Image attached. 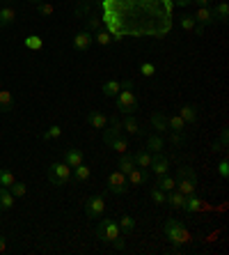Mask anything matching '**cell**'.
<instances>
[{
	"label": "cell",
	"mask_w": 229,
	"mask_h": 255,
	"mask_svg": "<svg viewBox=\"0 0 229 255\" xmlns=\"http://www.w3.org/2000/svg\"><path fill=\"white\" fill-rule=\"evenodd\" d=\"M96 239L103 242V244H110V246H115L117 251L126 249V242H124V237H122V230H119L117 221H112V219L99 221V226H96Z\"/></svg>",
	"instance_id": "6da1fadb"
},
{
	"label": "cell",
	"mask_w": 229,
	"mask_h": 255,
	"mask_svg": "<svg viewBox=\"0 0 229 255\" xmlns=\"http://www.w3.org/2000/svg\"><path fill=\"white\" fill-rule=\"evenodd\" d=\"M115 104H117V111L124 115H133L135 111H138V97H135L133 92V81L131 78H126L122 83V90L117 92V97H115Z\"/></svg>",
	"instance_id": "7a4b0ae2"
},
{
	"label": "cell",
	"mask_w": 229,
	"mask_h": 255,
	"mask_svg": "<svg viewBox=\"0 0 229 255\" xmlns=\"http://www.w3.org/2000/svg\"><path fill=\"white\" fill-rule=\"evenodd\" d=\"M163 232H165V237L170 239V244H174V249H179V246H183V244L190 242L188 228L183 226L181 221H176V219H167V221H165Z\"/></svg>",
	"instance_id": "3957f363"
},
{
	"label": "cell",
	"mask_w": 229,
	"mask_h": 255,
	"mask_svg": "<svg viewBox=\"0 0 229 255\" xmlns=\"http://www.w3.org/2000/svg\"><path fill=\"white\" fill-rule=\"evenodd\" d=\"M176 191H181L183 196H193L197 193V175L190 166H179L176 172Z\"/></svg>",
	"instance_id": "277c9868"
},
{
	"label": "cell",
	"mask_w": 229,
	"mask_h": 255,
	"mask_svg": "<svg viewBox=\"0 0 229 255\" xmlns=\"http://www.w3.org/2000/svg\"><path fill=\"white\" fill-rule=\"evenodd\" d=\"M46 177H48V182L53 186H67L71 182V168L67 166L65 161H58V163H51L48 166V170H46Z\"/></svg>",
	"instance_id": "5b68a950"
},
{
	"label": "cell",
	"mask_w": 229,
	"mask_h": 255,
	"mask_svg": "<svg viewBox=\"0 0 229 255\" xmlns=\"http://www.w3.org/2000/svg\"><path fill=\"white\" fill-rule=\"evenodd\" d=\"M106 186L110 193H115V196H122V193H126V191L131 189L129 186V179H126V175H124L122 170H115L108 175L106 179Z\"/></svg>",
	"instance_id": "8992f818"
},
{
	"label": "cell",
	"mask_w": 229,
	"mask_h": 255,
	"mask_svg": "<svg viewBox=\"0 0 229 255\" xmlns=\"http://www.w3.org/2000/svg\"><path fill=\"white\" fill-rule=\"evenodd\" d=\"M85 214H87V219H92V221L101 219V216L106 214V200L101 196L87 198V202H85Z\"/></svg>",
	"instance_id": "52a82bcc"
},
{
	"label": "cell",
	"mask_w": 229,
	"mask_h": 255,
	"mask_svg": "<svg viewBox=\"0 0 229 255\" xmlns=\"http://www.w3.org/2000/svg\"><path fill=\"white\" fill-rule=\"evenodd\" d=\"M92 44H94V35L87 32V30H80V32L74 35V48H76L78 53H87Z\"/></svg>",
	"instance_id": "ba28073f"
},
{
	"label": "cell",
	"mask_w": 229,
	"mask_h": 255,
	"mask_svg": "<svg viewBox=\"0 0 229 255\" xmlns=\"http://www.w3.org/2000/svg\"><path fill=\"white\" fill-rule=\"evenodd\" d=\"M149 170H152L153 175H156V177H160V175H167V172H170V159H167V156H165L163 152H158V154H153Z\"/></svg>",
	"instance_id": "9c48e42d"
},
{
	"label": "cell",
	"mask_w": 229,
	"mask_h": 255,
	"mask_svg": "<svg viewBox=\"0 0 229 255\" xmlns=\"http://www.w3.org/2000/svg\"><path fill=\"white\" fill-rule=\"evenodd\" d=\"M129 179V186H145L149 182V168H138L135 166L133 170L126 175Z\"/></svg>",
	"instance_id": "30bf717a"
},
{
	"label": "cell",
	"mask_w": 229,
	"mask_h": 255,
	"mask_svg": "<svg viewBox=\"0 0 229 255\" xmlns=\"http://www.w3.org/2000/svg\"><path fill=\"white\" fill-rule=\"evenodd\" d=\"M122 129L126 131V133H131V136H135V138H142V136H145V129L138 125V120H135L133 115H124Z\"/></svg>",
	"instance_id": "8fae6325"
},
{
	"label": "cell",
	"mask_w": 229,
	"mask_h": 255,
	"mask_svg": "<svg viewBox=\"0 0 229 255\" xmlns=\"http://www.w3.org/2000/svg\"><path fill=\"white\" fill-rule=\"evenodd\" d=\"M108 129H103V142H110L112 138H117V136H122L124 133V129H122V120L119 118H112V120H108Z\"/></svg>",
	"instance_id": "7c38bea8"
},
{
	"label": "cell",
	"mask_w": 229,
	"mask_h": 255,
	"mask_svg": "<svg viewBox=\"0 0 229 255\" xmlns=\"http://www.w3.org/2000/svg\"><path fill=\"white\" fill-rule=\"evenodd\" d=\"M179 115L183 118L186 125H197V120H200V106H195V104H186V106L179 108Z\"/></svg>",
	"instance_id": "4fadbf2b"
},
{
	"label": "cell",
	"mask_w": 229,
	"mask_h": 255,
	"mask_svg": "<svg viewBox=\"0 0 229 255\" xmlns=\"http://www.w3.org/2000/svg\"><path fill=\"white\" fill-rule=\"evenodd\" d=\"M145 145H147L145 149H149L152 154H158V152H163V149H165V138H163V133H149L147 140H145Z\"/></svg>",
	"instance_id": "5bb4252c"
},
{
	"label": "cell",
	"mask_w": 229,
	"mask_h": 255,
	"mask_svg": "<svg viewBox=\"0 0 229 255\" xmlns=\"http://www.w3.org/2000/svg\"><path fill=\"white\" fill-rule=\"evenodd\" d=\"M65 163L69 168H76L80 163H85V154L78 147H69V149H65Z\"/></svg>",
	"instance_id": "9a60e30c"
},
{
	"label": "cell",
	"mask_w": 229,
	"mask_h": 255,
	"mask_svg": "<svg viewBox=\"0 0 229 255\" xmlns=\"http://www.w3.org/2000/svg\"><path fill=\"white\" fill-rule=\"evenodd\" d=\"M149 122H152V129L153 133H165L167 129V115L160 113V111H156V113H152V118H149Z\"/></svg>",
	"instance_id": "2e32d148"
},
{
	"label": "cell",
	"mask_w": 229,
	"mask_h": 255,
	"mask_svg": "<svg viewBox=\"0 0 229 255\" xmlns=\"http://www.w3.org/2000/svg\"><path fill=\"white\" fill-rule=\"evenodd\" d=\"M87 122H89V127L92 129H99V131H103L108 127V118L101 111H89L87 113Z\"/></svg>",
	"instance_id": "e0dca14e"
},
{
	"label": "cell",
	"mask_w": 229,
	"mask_h": 255,
	"mask_svg": "<svg viewBox=\"0 0 229 255\" xmlns=\"http://www.w3.org/2000/svg\"><path fill=\"white\" fill-rule=\"evenodd\" d=\"M193 18H195V23H197V25H211V23H216V21H213L211 7H197V12L193 14Z\"/></svg>",
	"instance_id": "ac0fdd59"
},
{
	"label": "cell",
	"mask_w": 229,
	"mask_h": 255,
	"mask_svg": "<svg viewBox=\"0 0 229 255\" xmlns=\"http://www.w3.org/2000/svg\"><path fill=\"white\" fill-rule=\"evenodd\" d=\"M213 12V21H218V23H227L229 21V2L225 0V2H218L216 7H211Z\"/></svg>",
	"instance_id": "d6986e66"
},
{
	"label": "cell",
	"mask_w": 229,
	"mask_h": 255,
	"mask_svg": "<svg viewBox=\"0 0 229 255\" xmlns=\"http://www.w3.org/2000/svg\"><path fill=\"white\" fill-rule=\"evenodd\" d=\"M183 202H186V196L176 189H172L170 193H167V198H165V205H170L172 209H183Z\"/></svg>",
	"instance_id": "ffe728a7"
},
{
	"label": "cell",
	"mask_w": 229,
	"mask_h": 255,
	"mask_svg": "<svg viewBox=\"0 0 229 255\" xmlns=\"http://www.w3.org/2000/svg\"><path fill=\"white\" fill-rule=\"evenodd\" d=\"M14 21H16V9H14L12 5L0 7V28H7V25L14 23Z\"/></svg>",
	"instance_id": "44dd1931"
},
{
	"label": "cell",
	"mask_w": 229,
	"mask_h": 255,
	"mask_svg": "<svg viewBox=\"0 0 229 255\" xmlns=\"http://www.w3.org/2000/svg\"><path fill=\"white\" fill-rule=\"evenodd\" d=\"M133 168H135V161H133V154H131V152H124V154H119V159H117V170H122L124 175H129Z\"/></svg>",
	"instance_id": "7402d4cb"
},
{
	"label": "cell",
	"mask_w": 229,
	"mask_h": 255,
	"mask_svg": "<svg viewBox=\"0 0 229 255\" xmlns=\"http://www.w3.org/2000/svg\"><path fill=\"white\" fill-rule=\"evenodd\" d=\"M14 111V97L9 90H0V113H12Z\"/></svg>",
	"instance_id": "603a6c76"
},
{
	"label": "cell",
	"mask_w": 229,
	"mask_h": 255,
	"mask_svg": "<svg viewBox=\"0 0 229 255\" xmlns=\"http://www.w3.org/2000/svg\"><path fill=\"white\" fill-rule=\"evenodd\" d=\"M152 159H153V154L149 152V149H138L133 154V161H135V166L138 168H149L152 166Z\"/></svg>",
	"instance_id": "cb8c5ba5"
},
{
	"label": "cell",
	"mask_w": 229,
	"mask_h": 255,
	"mask_svg": "<svg viewBox=\"0 0 229 255\" xmlns=\"http://www.w3.org/2000/svg\"><path fill=\"white\" fill-rule=\"evenodd\" d=\"M227 147H229V131H227V127H225V129L220 131L218 140L213 142V152H223V154L227 156Z\"/></svg>",
	"instance_id": "d4e9b609"
},
{
	"label": "cell",
	"mask_w": 229,
	"mask_h": 255,
	"mask_svg": "<svg viewBox=\"0 0 229 255\" xmlns=\"http://www.w3.org/2000/svg\"><path fill=\"white\" fill-rule=\"evenodd\" d=\"M92 177V170H89L85 163H80V166L71 168V179H76V182H87V179Z\"/></svg>",
	"instance_id": "484cf974"
},
{
	"label": "cell",
	"mask_w": 229,
	"mask_h": 255,
	"mask_svg": "<svg viewBox=\"0 0 229 255\" xmlns=\"http://www.w3.org/2000/svg\"><path fill=\"white\" fill-rule=\"evenodd\" d=\"M115 42V37L108 32V30H103V28H99L94 32V44H99V46H103V48H108L110 44Z\"/></svg>",
	"instance_id": "4316f807"
},
{
	"label": "cell",
	"mask_w": 229,
	"mask_h": 255,
	"mask_svg": "<svg viewBox=\"0 0 229 255\" xmlns=\"http://www.w3.org/2000/svg\"><path fill=\"white\" fill-rule=\"evenodd\" d=\"M200 209H202V200L197 198V193H193V196H186V202H183V212L197 214Z\"/></svg>",
	"instance_id": "83f0119b"
},
{
	"label": "cell",
	"mask_w": 229,
	"mask_h": 255,
	"mask_svg": "<svg viewBox=\"0 0 229 255\" xmlns=\"http://www.w3.org/2000/svg\"><path fill=\"white\" fill-rule=\"evenodd\" d=\"M12 207H14L12 191L5 189V186H0V209H2V212H7V209H12Z\"/></svg>",
	"instance_id": "f1b7e54d"
},
{
	"label": "cell",
	"mask_w": 229,
	"mask_h": 255,
	"mask_svg": "<svg viewBox=\"0 0 229 255\" xmlns=\"http://www.w3.org/2000/svg\"><path fill=\"white\" fill-rule=\"evenodd\" d=\"M108 147L115 149L117 154H124V152H129V140H126V138H124V133H122V136L112 138V140L108 142Z\"/></svg>",
	"instance_id": "f546056e"
},
{
	"label": "cell",
	"mask_w": 229,
	"mask_h": 255,
	"mask_svg": "<svg viewBox=\"0 0 229 255\" xmlns=\"http://www.w3.org/2000/svg\"><path fill=\"white\" fill-rule=\"evenodd\" d=\"M117 226H119V230H122V235H131V232L135 230V219L129 216V214H124L122 219L117 221Z\"/></svg>",
	"instance_id": "4dcf8cb0"
},
{
	"label": "cell",
	"mask_w": 229,
	"mask_h": 255,
	"mask_svg": "<svg viewBox=\"0 0 229 255\" xmlns=\"http://www.w3.org/2000/svg\"><path fill=\"white\" fill-rule=\"evenodd\" d=\"M23 46L28 48V51H41V48H44V39H41L39 35H28L23 39Z\"/></svg>",
	"instance_id": "1f68e13d"
},
{
	"label": "cell",
	"mask_w": 229,
	"mask_h": 255,
	"mask_svg": "<svg viewBox=\"0 0 229 255\" xmlns=\"http://www.w3.org/2000/svg\"><path fill=\"white\" fill-rule=\"evenodd\" d=\"M119 90H122V83H119V81H112V78L101 85V92H103L106 97H117Z\"/></svg>",
	"instance_id": "d6a6232c"
},
{
	"label": "cell",
	"mask_w": 229,
	"mask_h": 255,
	"mask_svg": "<svg viewBox=\"0 0 229 255\" xmlns=\"http://www.w3.org/2000/svg\"><path fill=\"white\" fill-rule=\"evenodd\" d=\"M156 186H158V189H163L165 193H170L172 189H176V179L170 177V172H167V175H160V177H158V184H156Z\"/></svg>",
	"instance_id": "836d02e7"
},
{
	"label": "cell",
	"mask_w": 229,
	"mask_h": 255,
	"mask_svg": "<svg viewBox=\"0 0 229 255\" xmlns=\"http://www.w3.org/2000/svg\"><path fill=\"white\" fill-rule=\"evenodd\" d=\"M167 129L170 131H186V122H183L181 115H172V118H167Z\"/></svg>",
	"instance_id": "e575fe53"
},
{
	"label": "cell",
	"mask_w": 229,
	"mask_h": 255,
	"mask_svg": "<svg viewBox=\"0 0 229 255\" xmlns=\"http://www.w3.org/2000/svg\"><path fill=\"white\" fill-rule=\"evenodd\" d=\"M16 182V177H14L12 170H7V168H0V186H5V189H9V186Z\"/></svg>",
	"instance_id": "d590c367"
},
{
	"label": "cell",
	"mask_w": 229,
	"mask_h": 255,
	"mask_svg": "<svg viewBox=\"0 0 229 255\" xmlns=\"http://www.w3.org/2000/svg\"><path fill=\"white\" fill-rule=\"evenodd\" d=\"M179 25H181L183 30H186V32H195V18H193V14H181V16H179Z\"/></svg>",
	"instance_id": "8d00e7d4"
},
{
	"label": "cell",
	"mask_w": 229,
	"mask_h": 255,
	"mask_svg": "<svg viewBox=\"0 0 229 255\" xmlns=\"http://www.w3.org/2000/svg\"><path fill=\"white\" fill-rule=\"evenodd\" d=\"M149 196H152V202H153V205H158V207H160V205H165V198H167V193H165L163 189H158V186H153Z\"/></svg>",
	"instance_id": "74e56055"
},
{
	"label": "cell",
	"mask_w": 229,
	"mask_h": 255,
	"mask_svg": "<svg viewBox=\"0 0 229 255\" xmlns=\"http://www.w3.org/2000/svg\"><path fill=\"white\" fill-rule=\"evenodd\" d=\"M140 74L145 78L156 76V65H153V62H147V60H142V62H140Z\"/></svg>",
	"instance_id": "f35d334b"
},
{
	"label": "cell",
	"mask_w": 229,
	"mask_h": 255,
	"mask_svg": "<svg viewBox=\"0 0 229 255\" xmlns=\"http://www.w3.org/2000/svg\"><path fill=\"white\" fill-rule=\"evenodd\" d=\"M60 136H62V127L53 125V127H51V129H46V131H44V136H41V138H44V140H58Z\"/></svg>",
	"instance_id": "ab89813d"
},
{
	"label": "cell",
	"mask_w": 229,
	"mask_h": 255,
	"mask_svg": "<svg viewBox=\"0 0 229 255\" xmlns=\"http://www.w3.org/2000/svg\"><path fill=\"white\" fill-rule=\"evenodd\" d=\"M101 28V18L99 16H94V14H89L87 18H85V30H87V32H92V30H99Z\"/></svg>",
	"instance_id": "60d3db41"
},
{
	"label": "cell",
	"mask_w": 229,
	"mask_h": 255,
	"mask_svg": "<svg viewBox=\"0 0 229 255\" xmlns=\"http://www.w3.org/2000/svg\"><path fill=\"white\" fill-rule=\"evenodd\" d=\"M170 142H172V145H174L176 149H179V147H183V145H186V133H183V131H172Z\"/></svg>",
	"instance_id": "b9f144b4"
},
{
	"label": "cell",
	"mask_w": 229,
	"mask_h": 255,
	"mask_svg": "<svg viewBox=\"0 0 229 255\" xmlns=\"http://www.w3.org/2000/svg\"><path fill=\"white\" fill-rule=\"evenodd\" d=\"M9 191H12L14 198H23L25 193H28V186H25L23 182H14V184L9 186Z\"/></svg>",
	"instance_id": "7bdbcfd3"
},
{
	"label": "cell",
	"mask_w": 229,
	"mask_h": 255,
	"mask_svg": "<svg viewBox=\"0 0 229 255\" xmlns=\"http://www.w3.org/2000/svg\"><path fill=\"white\" fill-rule=\"evenodd\" d=\"M53 12H55V7L51 2H39L37 5V14L39 16H53Z\"/></svg>",
	"instance_id": "ee69618b"
},
{
	"label": "cell",
	"mask_w": 229,
	"mask_h": 255,
	"mask_svg": "<svg viewBox=\"0 0 229 255\" xmlns=\"http://www.w3.org/2000/svg\"><path fill=\"white\" fill-rule=\"evenodd\" d=\"M218 175H220V179H229V161H227V156L218 163Z\"/></svg>",
	"instance_id": "f6af8a7d"
},
{
	"label": "cell",
	"mask_w": 229,
	"mask_h": 255,
	"mask_svg": "<svg viewBox=\"0 0 229 255\" xmlns=\"http://www.w3.org/2000/svg\"><path fill=\"white\" fill-rule=\"evenodd\" d=\"M0 253H7V239L0 235Z\"/></svg>",
	"instance_id": "bcb514c9"
},
{
	"label": "cell",
	"mask_w": 229,
	"mask_h": 255,
	"mask_svg": "<svg viewBox=\"0 0 229 255\" xmlns=\"http://www.w3.org/2000/svg\"><path fill=\"white\" fill-rule=\"evenodd\" d=\"M193 2H197V7H211L213 0H193Z\"/></svg>",
	"instance_id": "7dc6e473"
},
{
	"label": "cell",
	"mask_w": 229,
	"mask_h": 255,
	"mask_svg": "<svg viewBox=\"0 0 229 255\" xmlns=\"http://www.w3.org/2000/svg\"><path fill=\"white\" fill-rule=\"evenodd\" d=\"M174 5H179V7H188V5H193V0H174Z\"/></svg>",
	"instance_id": "c3c4849f"
},
{
	"label": "cell",
	"mask_w": 229,
	"mask_h": 255,
	"mask_svg": "<svg viewBox=\"0 0 229 255\" xmlns=\"http://www.w3.org/2000/svg\"><path fill=\"white\" fill-rule=\"evenodd\" d=\"M28 2H32V5H39V2H46V0H28Z\"/></svg>",
	"instance_id": "681fc988"
},
{
	"label": "cell",
	"mask_w": 229,
	"mask_h": 255,
	"mask_svg": "<svg viewBox=\"0 0 229 255\" xmlns=\"http://www.w3.org/2000/svg\"><path fill=\"white\" fill-rule=\"evenodd\" d=\"M0 90H2V81H0Z\"/></svg>",
	"instance_id": "f907efd6"
},
{
	"label": "cell",
	"mask_w": 229,
	"mask_h": 255,
	"mask_svg": "<svg viewBox=\"0 0 229 255\" xmlns=\"http://www.w3.org/2000/svg\"><path fill=\"white\" fill-rule=\"evenodd\" d=\"M2 2H9V0H2Z\"/></svg>",
	"instance_id": "816d5d0a"
},
{
	"label": "cell",
	"mask_w": 229,
	"mask_h": 255,
	"mask_svg": "<svg viewBox=\"0 0 229 255\" xmlns=\"http://www.w3.org/2000/svg\"><path fill=\"white\" fill-rule=\"evenodd\" d=\"M220 2H225V0H220Z\"/></svg>",
	"instance_id": "f5cc1de1"
},
{
	"label": "cell",
	"mask_w": 229,
	"mask_h": 255,
	"mask_svg": "<svg viewBox=\"0 0 229 255\" xmlns=\"http://www.w3.org/2000/svg\"><path fill=\"white\" fill-rule=\"evenodd\" d=\"M0 2H2V0H0Z\"/></svg>",
	"instance_id": "db71d44e"
}]
</instances>
